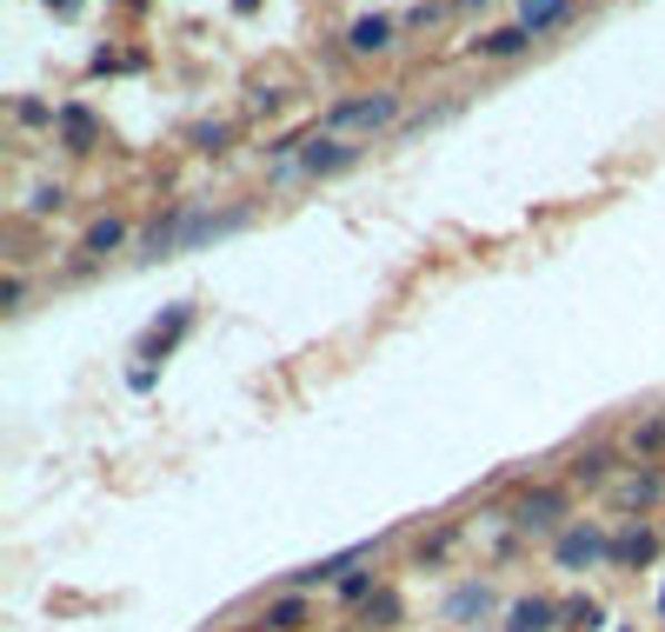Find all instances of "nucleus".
<instances>
[{
  "label": "nucleus",
  "mask_w": 665,
  "mask_h": 632,
  "mask_svg": "<svg viewBox=\"0 0 665 632\" xmlns=\"http://www.w3.org/2000/svg\"><path fill=\"white\" fill-rule=\"evenodd\" d=\"M180 327H187V307H173V313H167V327H153V333H147V353H167V347L180 340Z\"/></svg>",
  "instance_id": "obj_8"
},
{
  "label": "nucleus",
  "mask_w": 665,
  "mask_h": 632,
  "mask_svg": "<svg viewBox=\"0 0 665 632\" xmlns=\"http://www.w3.org/2000/svg\"><path fill=\"white\" fill-rule=\"evenodd\" d=\"M566 620H573V632H586V626H599V606L580 600V606H566Z\"/></svg>",
  "instance_id": "obj_13"
},
{
  "label": "nucleus",
  "mask_w": 665,
  "mask_h": 632,
  "mask_svg": "<svg viewBox=\"0 0 665 632\" xmlns=\"http://www.w3.org/2000/svg\"><path fill=\"white\" fill-rule=\"evenodd\" d=\"M60 127H67V140H73V147H87V140H93V113H80V107H67V113H60Z\"/></svg>",
  "instance_id": "obj_9"
},
{
  "label": "nucleus",
  "mask_w": 665,
  "mask_h": 632,
  "mask_svg": "<svg viewBox=\"0 0 665 632\" xmlns=\"http://www.w3.org/2000/svg\"><path fill=\"white\" fill-rule=\"evenodd\" d=\"M300 167H306V173H333V167H353V147H340V140H313Z\"/></svg>",
  "instance_id": "obj_2"
},
{
  "label": "nucleus",
  "mask_w": 665,
  "mask_h": 632,
  "mask_svg": "<svg viewBox=\"0 0 665 632\" xmlns=\"http://www.w3.org/2000/svg\"><path fill=\"white\" fill-rule=\"evenodd\" d=\"M400 113V100L393 93H373V100H340L333 107V127H386Z\"/></svg>",
  "instance_id": "obj_1"
},
{
  "label": "nucleus",
  "mask_w": 665,
  "mask_h": 632,
  "mask_svg": "<svg viewBox=\"0 0 665 632\" xmlns=\"http://www.w3.org/2000/svg\"><path fill=\"white\" fill-rule=\"evenodd\" d=\"M526 40H533V27H500V33H486L480 47H486V53H520Z\"/></svg>",
  "instance_id": "obj_7"
},
{
  "label": "nucleus",
  "mask_w": 665,
  "mask_h": 632,
  "mask_svg": "<svg viewBox=\"0 0 665 632\" xmlns=\"http://www.w3.org/2000/svg\"><path fill=\"white\" fill-rule=\"evenodd\" d=\"M553 626V606L546 600H526V606H513V626L506 632H546Z\"/></svg>",
  "instance_id": "obj_6"
},
{
  "label": "nucleus",
  "mask_w": 665,
  "mask_h": 632,
  "mask_svg": "<svg viewBox=\"0 0 665 632\" xmlns=\"http://www.w3.org/2000/svg\"><path fill=\"white\" fill-rule=\"evenodd\" d=\"M87 247H93V253H107V247H120V220H100V227L87 233Z\"/></svg>",
  "instance_id": "obj_10"
},
{
  "label": "nucleus",
  "mask_w": 665,
  "mask_h": 632,
  "mask_svg": "<svg viewBox=\"0 0 665 632\" xmlns=\"http://www.w3.org/2000/svg\"><path fill=\"white\" fill-rule=\"evenodd\" d=\"M646 553H653V540H646V533H626V540H619V560H646Z\"/></svg>",
  "instance_id": "obj_12"
},
{
  "label": "nucleus",
  "mask_w": 665,
  "mask_h": 632,
  "mask_svg": "<svg viewBox=\"0 0 665 632\" xmlns=\"http://www.w3.org/2000/svg\"><path fill=\"white\" fill-rule=\"evenodd\" d=\"M560 7H566V0H526V27H546Z\"/></svg>",
  "instance_id": "obj_11"
},
{
  "label": "nucleus",
  "mask_w": 665,
  "mask_h": 632,
  "mask_svg": "<svg viewBox=\"0 0 665 632\" xmlns=\"http://www.w3.org/2000/svg\"><path fill=\"white\" fill-rule=\"evenodd\" d=\"M560 560H566V566L599 560V533H566V540H560Z\"/></svg>",
  "instance_id": "obj_5"
},
{
  "label": "nucleus",
  "mask_w": 665,
  "mask_h": 632,
  "mask_svg": "<svg viewBox=\"0 0 665 632\" xmlns=\"http://www.w3.org/2000/svg\"><path fill=\"white\" fill-rule=\"evenodd\" d=\"M47 7H53V13H80V0H47Z\"/></svg>",
  "instance_id": "obj_14"
},
{
  "label": "nucleus",
  "mask_w": 665,
  "mask_h": 632,
  "mask_svg": "<svg viewBox=\"0 0 665 632\" xmlns=\"http://www.w3.org/2000/svg\"><path fill=\"white\" fill-rule=\"evenodd\" d=\"M560 513H566L560 493H533V500H520V526H553Z\"/></svg>",
  "instance_id": "obj_3"
},
{
  "label": "nucleus",
  "mask_w": 665,
  "mask_h": 632,
  "mask_svg": "<svg viewBox=\"0 0 665 632\" xmlns=\"http://www.w3.org/2000/svg\"><path fill=\"white\" fill-rule=\"evenodd\" d=\"M386 40H393V27H386L380 13H373V20H353V47H360V53H380Z\"/></svg>",
  "instance_id": "obj_4"
}]
</instances>
